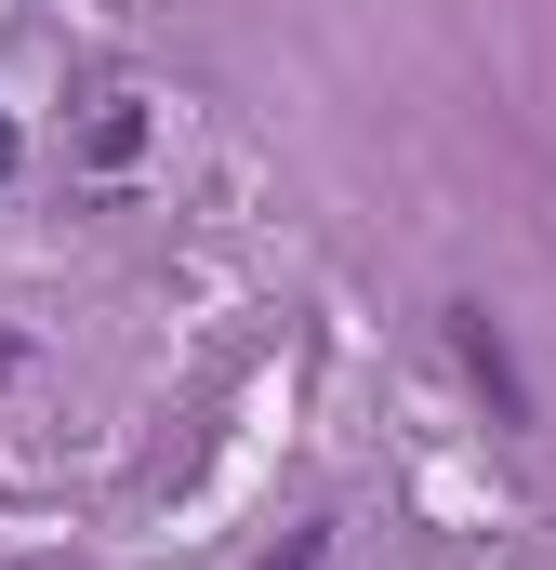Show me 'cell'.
<instances>
[{"label":"cell","instance_id":"obj_1","mask_svg":"<svg viewBox=\"0 0 556 570\" xmlns=\"http://www.w3.org/2000/svg\"><path fill=\"white\" fill-rule=\"evenodd\" d=\"M450 332H464V372L490 385V412H504V425H530V385H517V358H504V332H490V305H450Z\"/></svg>","mask_w":556,"mask_h":570}]
</instances>
